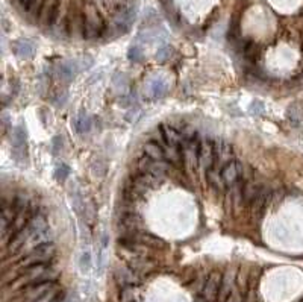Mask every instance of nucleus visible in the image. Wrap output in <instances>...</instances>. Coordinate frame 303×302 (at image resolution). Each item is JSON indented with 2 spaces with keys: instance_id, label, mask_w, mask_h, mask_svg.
<instances>
[{
  "instance_id": "nucleus-14",
  "label": "nucleus",
  "mask_w": 303,
  "mask_h": 302,
  "mask_svg": "<svg viewBox=\"0 0 303 302\" xmlns=\"http://www.w3.org/2000/svg\"><path fill=\"white\" fill-rule=\"evenodd\" d=\"M13 147H14L16 158H19L20 154H23V150L26 147V131L22 125L16 126L13 131Z\"/></svg>"
},
{
  "instance_id": "nucleus-1",
  "label": "nucleus",
  "mask_w": 303,
  "mask_h": 302,
  "mask_svg": "<svg viewBox=\"0 0 303 302\" xmlns=\"http://www.w3.org/2000/svg\"><path fill=\"white\" fill-rule=\"evenodd\" d=\"M85 14V32L84 40H97L105 35L106 31V20L99 11L97 5L93 2H87L84 7Z\"/></svg>"
},
{
  "instance_id": "nucleus-29",
  "label": "nucleus",
  "mask_w": 303,
  "mask_h": 302,
  "mask_svg": "<svg viewBox=\"0 0 303 302\" xmlns=\"http://www.w3.org/2000/svg\"><path fill=\"white\" fill-rule=\"evenodd\" d=\"M79 266H81V270H82V272L90 270V267H91V254H90L88 251L81 255V258H79Z\"/></svg>"
},
{
  "instance_id": "nucleus-2",
  "label": "nucleus",
  "mask_w": 303,
  "mask_h": 302,
  "mask_svg": "<svg viewBox=\"0 0 303 302\" xmlns=\"http://www.w3.org/2000/svg\"><path fill=\"white\" fill-rule=\"evenodd\" d=\"M136 170L142 172V173H150L157 176L158 179L164 181V178L172 172V164L167 160H154L147 155H142L141 158H138L136 161Z\"/></svg>"
},
{
  "instance_id": "nucleus-12",
  "label": "nucleus",
  "mask_w": 303,
  "mask_h": 302,
  "mask_svg": "<svg viewBox=\"0 0 303 302\" xmlns=\"http://www.w3.org/2000/svg\"><path fill=\"white\" fill-rule=\"evenodd\" d=\"M205 176H206L208 184H209L214 190H217L218 193H224V190H226L227 185H226L224 181H223L221 169H220V167H217V166L214 164L212 167H209V169L205 172Z\"/></svg>"
},
{
  "instance_id": "nucleus-15",
  "label": "nucleus",
  "mask_w": 303,
  "mask_h": 302,
  "mask_svg": "<svg viewBox=\"0 0 303 302\" xmlns=\"http://www.w3.org/2000/svg\"><path fill=\"white\" fill-rule=\"evenodd\" d=\"M142 152H144V155H147V157H150V158H154V160H166V150H164V147L160 144V143H157V141H147V143H144V146H142Z\"/></svg>"
},
{
  "instance_id": "nucleus-20",
  "label": "nucleus",
  "mask_w": 303,
  "mask_h": 302,
  "mask_svg": "<svg viewBox=\"0 0 303 302\" xmlns=\"http://www.w3.org/2000/svg\"><path fill=\"white\" fill-rule=\"evenodd\" d=\"M286 117L294 123L301 122L303 120V102H292L286 108Z\"/></svg>"
},
{
  "instance_id": "nucleus-11",
  "label": "nucleus",
  "mask_w": 303,
  "mask_h": 302,
  "mask_svg": "<svg viewBox=\"0 0 303 302\" xmlns=\"http://www.w3.org/2000/svg\"><path fill=\"white\" fill-rule=\"evenodd\" d=\"M234 281H235V273L234 270H227L224 275H223V279H221V285H220V291H218V296H217V300L218 302H227L229 299L231 293H232V287H234Z\"/></svg>"
},
{
  "instance_id": "nucleus-4",
  "label": "nucleus",
  "mask_w": 303,
  "mask_h": 302,
  "mask_svg": "<svg viewBox=\"0 0 303 302\" xmlns=\"http://www.w3.org/2000/svg\"><path fill=\"white\" fill-rule=\"evenodd\" d=\"M182 157H184V166L188 169H197L199 166V149H200V140L196 137L185 138L182 146Z\"/></svg>"
},
{
  "instance_id": "nucleus-30",
  "label": "nucleus",
  "mask_w": 303,
  "mask_h": 302,
  "mask_svg": "<svg viewBox=\"0 0 303 302\" xmlns=\"http://www.w3.org/2000/svg\"><path fill=\"white\" fill-rule=\"evenodd\" d=\"M67 100H68V93L67 91H58L52 99L55 107H62V105L67 104Z\"/></svg>"
},
{
  "instance_id": "nucleus-28",
  "label": "nucleus",
  "mask_w": 303,
  "mask_h": 302,
  "mask_svg": "<svg viewBox=\"0 0 303 302\" xmlns=\"http://www.w3.org/2000/svg\"><path fill=\"white\" fill-rule=\"evenodd\" d=\"M127 58H129V61H132V62H141V59H142L141 47L136 46V44L130 46V47H129V52H127Z\"/></svg>"
},
{
  "instance_id": "nucleus-3",
  "label": "nucleus",
  "mask_w": 303,
  "mask_h": 302,
  "mask_svg": "<svg viewBox=\"0 0 303 302\" xmlns=\"http://www.w3.org/2000/svg\"><path fill=\"white\" fill-rule=\"evenodd\" d=\"M56 252V248L53 243H44L41 246H37L34 249H31L23 260L20 261V266H32V264H41V263H49L50 258H53Z\"/></svg>"
},
{
  "instance_id": "nucleus-19",
  "label": "nucleus",
  "mask_w": 303,
  "mask_h": 302,
  "mask_svg": "<svg viewBox=\"0 0 303 302\" xmlns=\"http://www.w3.org/2000/svg\"><path fill=\"white\" fill-rule=\"evenodd\" d=\"M259 190H261V185H258L253 181H246L244 187H243V200H244V205H250L253 202V199L256 197V194L259 193Z\"/></svg>"
},
{
  "instance_id": "nucleus-18",
  "label": "nucleus",
  "mask_w": 303,
  "mask_h": 302,
  "mask_svg": "<svg viewBox=\"0 0 303 302\" xmlns=\"http://www.w3.org/2000/svg\"><path fill=\"white\" fill-rule=\"evenodd\" d=\"M91 128H93V119L85 111H81L78 117L74 119V129L79 134H85V132H90Z\"/></svg>"
},
{
  "instance_id": "nucleus-9",
  "label": "nucleus",
  "mask_w": 303,
  "mask_h": 302,
  "mask_svg": "<svg viewBox=\"0 0 303 302\" xmlns=\"http://www.w3.org/2000/svg\"><path fill=\"white\" fill-rule=\"evenodd\" d=\"M273 200V191L268 188V187H261L259 193L256 194V197L253 199V202L249 205L250 207V213L253 216H258L261 217L264 210L268 207V204Z\"/></svg>"
},
{
  "instance_id": "nucleus-7",
  "label": "nucleus",
  "mask_w": 303,
  "mask_h": 302,
  "mask_svg": "<svg viewBox=\"0 0 303 302\" xmlns=\"http://www.w3.org/2000/svg\"><path fill=\"white\" fill-rule=\"evenodd\" d=\"M215 163V152H214V143L211 140H200V149H199V166L203 172H206L209 167H212Z\"/></svg>"
},
{
  "instance_id": "nucleus-24",
  "label": "nucleus",
  "mask_w": 303,
  "mask_h": 302,
  "mask_svg": "<svg viewBox=\"0 0 303 302\" xmlns=\"http://www.w3.org/2000/svg\"><path fill=\"white\" fill-rule=\"evenodd\" d=\"M115 278H117V281H118L123 287L132 285L133 282H136V278H135V273H133L132 269H130V270H126V269L118 270L117 275H115Z\"/></svg>"
},
{
  "instance_id": "nucleus-26",
  "label": "nucleus",
  "mask_w": 303,
  "mask_h": 302,
  "mask_svg": "<svg viewBox=\"0 0 303 302\" xmlns=\"http://www.w3.org/2000/svg\"><path fill=\"white\" fill-rule=\"evenodd\" d=\"M68 173H70V169H68V166H67V164H64V163H61V164H58V167L55 169V172H53V176H55V179H56V181H59V182H64V181L67 179Z\"/></svg>"
},
{
  "instance_id": "nucleus-33",
  "label": "nucleus",
  "mask_w": 303,
  "mask_h": 302,
  "mask_svg": "<svg viewBox=\"0 0 303 302\" xmlns=\"http://www.w3.org/2000/svg\"><path fill=\"white\" fill-rule=\"evenodd\" d=\"M56 294H58V291L56 290H49L47 293H44L41 297H38V299H35L34 302H53V299L56 297Z\"/></svg>"
},
{
  "instance_id": "nucleus-27",
  "label": "nucleus",
  "mask_w": 303,
  "mask_h": 302,
  "mask_svg": "<svg viewBox=\"0 0 303 302\" xmlns=\"http://www.w3.org/2000/svg\"><path fill=\"white\" fill-rule=\"evenodd\" d=\"M170 55H172V47H170L169 44H161V46L158 47V50H157V59H158L160 62L167 61V59L170 58Z\"/></svg>"
},
{
  "instance_id": "nucleus-5",
  "label": "nucleus",
  "mask_w": 303,
  "mask_h": 302,
  "mask_svg": "<svg viewBox=\"0 0 303 302\" xmlns=\"http://www.w3.org/2000/svg\"><path fill=\"white\" fill-rule=\"evenodd\" d=\"M120 237L135 240V242H138V243H141V245H144L147 248H152V249H164V248H167V243L163 239H160V237H157L154 234H150V233H144L142 230H139L136 233H132L129 236H120Z\"/></svg>"
},
{
  "instance_id": "nucleus-31",
  "label": "nucleus",
  "mask_w": 303,
  "mask_h": 302,
  "mask_svg": "<svg viewBox=\"0 0 303 302\" xmlns=\"http://www.w3.org/2000/svg\"><path fill=\"white\" fill-rule=\"evenodd\" d=\"M62 150V138L58 135V137H53L52 140V154L53 155H59Z\"/></svg>"
},
{
  "instance_id": "nucleus-13",
  "label": "nucleus",
  "mask_w": 303,
  "mask_h": 302,
  "mask_svg": "<svg viewBox=\"0 0 303 302\" xmlns=\"http://www.w3.org/2000/svg\"><path fill=\"white\" fill-rule=\"evenodd\" d=\"M76 68H78L76 61H68V62L59 64L56 68V78L62 84H70L76 74Z\"/></svg>"
},
{
  "instance_id": "nucleus-25",
  "label": "nucleus",
  "mask_w": 303,
  "mask_h": 302,
  "mask_svg": "<svg viewBox=\"0 0 303 302\" xmlns=\"http://www.w3.org/2000/svg\"><path fill=\"white\" fill-rule=\"evenodd\" d=\"M241 52H243V55H244L246 59H249V61H255V58H256L258 53H259V47H258L256 43H253V41H247V43L243 46Z\"/></svg>"
},
{
  "instance_id": "nucleus-21",
  "label": "nucleus",
  "mask_w": 303,
  "mask_h": 302,
  "mask_svg": "<svg viewBox=\"0 0 303 302\" xmlns=\"http://www.w3.org/2000/svg\"><path fill=\"white\" fill-rule=\"evenodd\" d=\"M129 266H130V269L133 272H147V270L152 269V263L142 255H138L136 258H132L129 261Z\"/></svg>"
},
{
  "instance_id": "nucleus-8",
  "label": "nucleus",
  "mask_w": 303,
  "mask_h": 302,
  "mask_svg": "<svg viewBox=\"0 0 303 302\" xmlns=\"http://www.w3.org/2000/svg\"><path fill=\"white\" fill-rule=\"evenodd\" d=\"M214 152H215V166L223 169L227 163L232 161V146L223 141V140H217L214 143Z\"/></svg>"
},
{
  "instance_id": "nucleus-23",
  "label": "nucleus",
  "mask_w": 303,
  "mask_h": 302,
  "mask_svg": "<svg viewBox=\"0 0 303 302\" xmlns=\"http://www.w3.org/2000/svg\"><path fill=\"white\" fill-rule=\"evenodd\" d=\"M148 88H150L152 96H154L155 99L163 97V96L167 93V84H166V81H163V79H155V81H152L150 85H148Z\"/></svg>"
},
{
  "instance_id": "nucleus-6",
  "label": "nucleus",
  "mask_w": 303,
  "mask_h": 302,
  "mask_svg": "<svg viewBox=\"0 0 303 302\" xmlns=\"http://www.w3.org/2000/svg\"><path fill=\"white\" fill-rule=\"evenodd\" d=\"M221 279H223V275L217 270H214L208 276V279L205 281V285L202 288V294H203V299L206 302H212L214 299H217L218 291H220V285H221Z\"/></svg>"
},
{
  "instance_id": "nucleus-22",
  "label": "nucleus",
  "mask_w": 303,
  "mask_h": 302,
  "mask_svg": "<svg viewBox=\"0 0 303 302\" xmlns=\"http://www.w3.org/2000/svg\"><path fill=\"white\" fill-rule=\"evenodd\" d=\"M227 38L235 46L240 41V17L234 16L229 25V32H227Z\"/></svg>"
},
{
  "instance_id": "nucleus-32",
  "label": "nucleus",
  "mask_w": 303,
  "mask_h": 302,
  "mask_svg": "<svg viewBox=\"0 0 303 302\" xmlns=\"http://www.w3.org/2000/svg\"><path fill=\"white\" fill-rule=\"evenodd\" d=\"M121 302H133V288L126 285L121 291Z\"/></svg>"
},
{
  "instance_id": "nucleus-34",
  "label": "nucleus",
  "mask_w": 303,
  "mask_h": 302,
  "mask_svg": "<svg viewBox=\"0 0 303 302\" xmlns=\"http://www.w3.org/2000/svg\"><path fill=\"white\" fill-rule=\"evenodd\" d=\"M262 111H264V107H262L261 102L256 100V102L252 104V107H250V114H253V116H259Z\"/></svg>"
},
{
  "instance_id": "nucleus-17",
  "label": "nucleus",
  "mask_w": 303,
  "mask_h": 302,
  "mask_svg": "<svg viewBox=\"0 0 303 302\" xmlns=\"http://www.w3.org/2000/svg\"><path fill=\"white\" fill-rule=\"evenodd\" d=\"M14 49V53L19 56V58H31L34 55V43L31 40H17L13 46Z\"/></svg>"
},
{
  "instance_id": "nucleus-16",
  "label": "nucleus",
  "mask_w": 303,
  "mask_h": 302,
  "mask_svg": "<svg viewBox=\"0 0 303 302\" xmlns=\"http://www.w3.org/2000/svg\"><path fill=\"white\" fill-rule=\"evenodd\" d=\"M161 129H163V134H164V138H166V143L167 144H172V146H182L185 137L178 131L175 129L173 126L170 125H161Z\"/></svg>"
},
{
  "instance_id": "nucleus-10",
  "label": "nucleus",
  "mask_w": 303,
  "mask_h": 302,
  "mask_svg": "<svg viewBox=\"0 0 303 302\" xmlns=\"http://www.w3.org/2000/svg\"><path fill=\"white\" fill-rule=\"evenodd\" d=\"M241 175H243V164L234 160L221 169V176L227 187H232L235 182H238Z\"/></svg>"
}]
</instances>
